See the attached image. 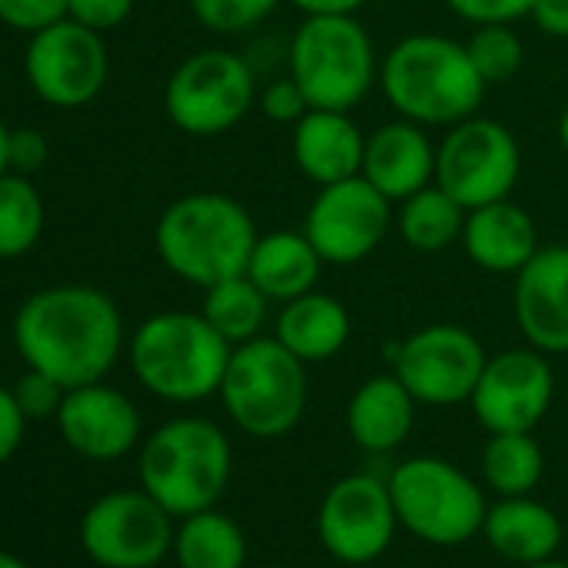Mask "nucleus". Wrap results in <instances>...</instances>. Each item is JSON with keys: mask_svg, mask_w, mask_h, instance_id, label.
Returning <instances> with one entry per match:
<instances>
[{"mask_svg": "<svg viewBox=\"0 0 568 568\" xmlns=\"http://www.w3.org/2000/svg\"><path fill=\"white\" fill-rule=\"evenodd\" d=\"M465 207L442 191L438 184H428L422 191H415L412 197H405L395 211V224L402 241L418 251V254H442L452 244L462 241V227H465Z\"/></svg>", "mask_w": 568, "mask_h": 568, "instance_id": "obj_26", "label": "nucleus"}, {"mask_svg": "<svg viewBox=\"0 0 568 568\" xmlns=\"http://www.w3.org/2000/svg\"><path fill=\"white\" fill-rule=\"evenodd\" d=\"M388 491L398 521L432 545H462L485 525L481 488L445 458H408L392 478Z\"/></svg>", "mask_w": 568, "mask_h": 568, "instance_id": "obj_8", "label": "nucleus"}, {"mask_svg": "<svg viewBox=\"0 0 568 568\" xmlns=\"http://www.w3.org/2000/svg\"><path fill=\"white\" fill-rule=\"evenodd\" d=\"M518 178L521 148L501 121L475 114L445 128L435 154V184L465 211L511 197Z\"/></svg>", "mask_w": 568, "mask_h": 568, "instance_id": "obj_10", "label": "nucleus"}, {"mask_svg": "<svg viewBox=\"0 0 568 568\" xmlns=\"http://www.w3.org/2000/svg\"><path fill=\"white\" fill-rule=\"evenodd\" d=\"M257 111L274 124L295 128L312 111V104H308L305 91L298 88V81L292 74H284V78H274V81L257 88Z\"/></svg>", "mask_w": 568, "mask_h": 568, "instance_id": "obj_33", "label": "nucleus"}, {"mask_svg": "<svg viewBox=\"0 0 568 568\" xmlns=\"http://www.w3.org/2000/svg\"><path fill=\"white\" fill-rule=\"evenodd\" d=\"M445 8L471 28L515 24L531 14L535 0H445Z\"/></svg>", "mask_w": 568, "mask_h": 568, "instance_id": "obj_36", "label": "nucleus"}, {"mask_svg": "<svg viewBox=\"0 0 568 568\" xmlns=\"http://www.w3.org/2000/svg\"><path fill=\"white\" fill-rule=\"evenodd\" d=\"M558 144H561V151H565V158H568V104H565V111H561V118H558Z\"/></svg>", "mask_w": 568, "mask_h": 568, "instance_id": "obj_43", "label": "nucleus"}, {"mask_svg": "<svg viewBox=\"0 0 568 568\" xmlns=\"http://www.w3.org/2000/svg\"><path fill=\"white\" fill-rule=\"evenodd\" d=\"M378 88L392 111L422 128H452L475 118L488 84L468 48L445 34H408L378 64Z\"/></svg>", "mask_w": 568, "mask_h": 568, "instance_id": "obj_2", "label": "nucleus"}, {"mask_svg": "<svg viewBox=\"0 0 568 568\" xmlns=\"http://www.w3.org/2000/svg\"><path fill=\"white\" fill-rule=\"evenodd\" d=\"M64 395H68V388L58 378H51V375H44L38 368H28L21 375V382L14 385V398H18V405H21V412L28 418H58Z\"/></svg>", "mask_w": 568, "mask_h": 568, "instance_id": "obj_34", "label": "nucleus"}, {"mask_svg": "<svg viewBox=\"0 0 568 568\" xmlns=\"http://www.w3.org/2000/svg\"><path fill=\"white\" fill-rule=\"evenodd\" d=\"M521 568H568V565H561V561H551V558H545V561H531V565H521Z\"/></svg>", "mask_w": 568, "mask_h": 568, "instance_id": "obj_45", "label": "nucleus"}, {"mask_svg": "<svg viewBox=\"0 0 568 568\" xmlns=\"http://www.w3.org/2000/svg\"><path fill=\"white\" fill-rule=\"evenodd\" d=\"M0 568H28L21 558H14L11 551H0Z\"/></svg>", "mask_w": 568, "mask_h": 568, "instance_id": "obj_44", "label": "nucleus"}, {"mask_svg": "<svg viewBox=\"0 0 568 568\" xmlns=\"http://www.w3.org/2000/svg\"><path fill=\"white\" fill-rule=\"evenodd\" d=\"M44 234V201L28 174H0V261L28 254Z\"/></svg>", "mask_w": 568, "mask_h": 568, "instance_id": "obj_30", "label": "nucleus"}, {"mask_svg": "<svg viewBox=\"0 0 568 568\" xmlns=\"http://www.w3.org/2000/svg\"><path fill=\"white\" fill-rule=\"evenodd\" d=\"M134 11V0H68V18L104 34L121 28Z\"/></svg>", "mask_w": 568, "mask_h": 568, "instance_id": "obj_37", "label": "nucleus"}, {"mask_svg": "<svg viewBox=\"0 0 568 568\" xmlns=\"http://www.w3.org/2000/svg\"><path fill=\"white\" fill-rule=\"evenodd\" d=\"M231 478V442L207 418H174L141 448V488L171 515L211 508Z\"/></svg>", "mask_w": 568, "mask_h": 568, "instance_id": "obj_6", "label": "nucleus"}, {"mask_svg": "<svg viewBox=\"0 0 568 568\" xmlns=\"http://www.w3.org/2000/svg\"><path fill=\"white\" fill-rule=\"evenodd\" d=\"M171 541V511L144 488L98 498L81 521V545L104 568H154Z\"/></svg>", "mask_w": 568, "mask_h": 568, "instance_id": "obj_14", "label": "nucleus"}, {"mask_svg": "<svg viewBox=\"0 0 568 568\" xmlns=\"http://www.w3.org/2000/svg\"><path fill=\"white\" fill-rule=\"evenodd\" d=\"M511 312L531 348L568 355V244L538 247V254L515 274Z\"/></svg>", "mask_w": 568, "mask_h": 568, "instance_id": "obj_17", "label": "nucleus"}, {"mask_svg": "<svg viewBox=\"0 0 568 568\" xmlns=\"http://www.w3.org/2000/svg\"><path fill=\"white\" fill-rule=\"evenodd\" d=\"M528 18L545 38L568 41V0H535Z\"/></svg>", "mask_w": 568, "mask_h": 568, "instance_id": "obj_40", "label": "nucleus"}, {"mask_svg": "<svg viewBox=\"0 0 568 568\" xmlns=\"http://www.w3.org/2000/svg\"><path fill=\"white\" fill-rule=\"evenodd\" d=\"M201 315L224 342L244 345V342L264 335V325L271 315V298L247 274H234V277H224V281L211 284V288H204Z\"/></svg>", "mask_w": 568, "mask_h": 568, "instance_id": "obj_27", "label": "nucleus"}, {"mask_svg": "<svg viewBox=\"0 0 568 568\" xmlns=\"http://www.w3.org/2000/svg\"><path fill=\"white\" fill-rule=\"evenodd\" d=\"M468 261L488 274H518L541 247L535 217L511 197L471 207L465 214L462 241Z\"/></svg>", "mask_w": 568, "mask_h": 568, "instance_id": "obj_20", "label": "nucleus"}, {"mask_svg": "<svg viewBox=\"0 0 568 568\" xmlns=\"http://www.w3.org/2000/svg\"><path fill=\"white\" fill-rule=\"evenodd\" d=\"M58 432L71 445V452L91 462H114L138 445L141 415L124 392L94 382L64 395Z\"/></svg>", "mask_w": 568, "mask_h": 568, "instance_id": "obj_18", "label": "nucleus"}, {"mask_svg": "<svg viewBox=\"0 0 568 568\" xmlns=\"http://www.w3.org/2000/svg\"><path fill=\"white\" fill-rule=\"evenodd\" d=\"M555 398V375L545 352L505 348L488 355L475 392L468 398L471 415L491 435L498 432H535V425L548 415Z\"/></svg>", "mask_w": 568, "mask_h": 568, "instance_id": "obj_15", "label": "nucleus"}, {"mask_svg": "<svg viewBox=\"0 0 568 568\" xmlns=\"http://www.w3.org/2000/svg\"><path fill=\"white\" fill-rule=\"evenodd\" d=\"M274 338L305 365L332 362L352 338V315L335 295L315 288L295 302L277 305Z\"/></svg>", "mask_w": 568, "mask_h": 568, "instance_id": "obj_23", "label": "nucleus"}, {"mask_svg": "<svg viewBox=\"0 0 568 568\" xmlns=\"http://www.w3.org/2000/svg\"><path fill=\"white\" fill-rule=\"evenodd\" d=\"M254 104L257 81L251 64L224 48L184 58L164 88V111L171 124L191 138H217L237 128Z\"/></svg>", "mask_w": 568, "mask_h": 568, "instance_id": "obj_9", "label": "nucleus"}, {"mask_svg": "<svg viewBox=\"0 0 568 568\" xmlns=\"http://www.w3.org/2000/svg\"><path fill=\"white\" fill-rule=\"evenodd\" d=\"M435 154L428 128L395 118L365 138L362 178L375 184L392 204H402L415 191L435 184Z\"/></svg>", "mask_w": 568, "mask_h": 568, "instance_id": "obj_19", "label": "nucleus"}, {"mask_svg": "<svg viewBox=\"0 0 568 568\" xmlns=\"http://www.w3.org/2000/svg\"><path fill=\"white\" fill-rule=\"evenodd\" d=\"M68 18V0H0V24L21 34H38Z\"/></svg>", "mask_w": 568, "mask_h": 568, "instance_id": "obj_35", "label": "nucleus"}, {"mask_svg": "<svg viewBox=\"0 0 568 568\" xmlns=\"http://www.w3.org/2000/svg\"><path fill=\"white\" fill-rule=\"evenodd\" d=\"M465 48H468V58H471V64L485 84L511 81L525 61V44L511 31V24H481L471 31Z\"/></svg>", "mask_w": 568, "mask_h": 568, "instance_id": "obj_31", "label": "nucleus"}, {"mask_svg": "<svg viewBox=\"0 0 568 568\" xmlns=\"http://www.w3.org/2000/svg\"><path fill=\"white\" fill-rule=\"evenodd\" d=\"M174 555L181 568H244L247 541L234 518L204 508L184 518L174 535Z\"/></svg>", "mask_w": 568, "mask_h": 568, "instance_id": "obj_28", "label": "nucleus"}, {"mask_svg": "<svg viewBox=\"0 0 568 568\" xmlns=\"http://www.w3.org/2000/svg\"><path fill=\"white\" fill-rule=\"evenodd\" d=\"M415 398L395 372L368 378L348 402V435L365 452L398 448L415 425Z\"/></svg>", "mask_w": 568, "mask_h": 568, "instance_id": "obj_24", "label": "nucleus"}, {"mask_svg": "<svg viewBox=\"0 0 568 568\" xmlns=\"http://www.w3.org/2000/svg\"><path fill=\"white\" fill-rule=\"evenodd\" d=\"M14 345L28 368L58 378L68 392L94 385L121 358V308L91 284L34 292L14 315Z\"/></svg>", "mask_w": 568, "mask_h": 568, "instance_id": "obj_1", "label": "nucleus"}, {"mask_svg": "<svg viewBox=\"0 0 568 568\" xmlns=\"http://www.w3.org/2000/svg\"><path fill=\"white\" fill-rule=\"evenodd\" d=\"M322 267L325 257L315 251L305 231H271L257 234L244 274L271 298V305H284L315 292Z\"/></svg>", "mask_w": 568, "mask_h": 568, "instance_id": "obj_22", "label": "nucleus"}, {"mask_svg": "<svg viewBox=\"0 0 568 568\" xmlns=\"http://www.w3.org/2000/svg\"><path fill=\"white\" fill-rule=\"evenodd\" d=\"M227 418L251 438H281L298 428L308 405V372L274 335L231 348L221 382Z\"/></svg>", "mask_w": 568, "mask_h": 568, "instance_id": "obj_5", "label": "nucleus"}, {"mask_svg": "<svg viewBox=\"0 0 568 568\" xmlns=\"http://www.w3.org/2000/svg\"><path fill=\"white\" fill-rule=\"evenodd\" d=\"M305 18H358L368 0H288Z\"/></svg>", "mask_w": 568, "mask_h": 568, "instance_id": "obj_41", "label": "nucleus"}, {"mask_svg": "<svg viewBox=\"0 0 568 568\" xmlns=\"http://www.w3.org/2000/svg\"><path fill=\"white\" fill-rule=\"evenodd\" d=\"M44 161H48V141L34 128H18L11 134V168L18 174H31L44 168Z\"/></svg>", "mask_w": 568, "mask_h": 568, "instance_id": "obj_39", "label": "nucleus"}, {"mask_svg": "<svg viewBox=\"0 0 568 568\" xmlns=\"http://www.w3.org/2000/svg\"><path fill=\"white\" fill-rule=\"evenodd\" d=\"M28 415L21 412L14 388H0V465H4L24 442Z\"/></svg>", "mask_w": 568, "mask_h": 568, "instance_id": "obj_38", "label": "nucleus"}, {"mask_svg": "<svg viewBox=\"0 0 568 568\" xmlns=\"http://www.w3.org/2000/svg\"><path fill=\"white\" fill-rule=\"evenodd\" d=\"M254 241L257 227L251 211L217 191H191L171 201L154 224V247L164 267L201 292L244 274Z\"/></svg>", "mask_w": 568, "mask_h": 568, "instance_id": "obj_3", "label": "nucleus"}, {"mask_svg": "<svg viewBox=\"0 0 568 568\" xmlns=\"http://www.w3.org/2000/svg\"><path fill=\"white\" fill-rule=\"evenodd\" d=\"M231 348L201 312H161L138 325L128 358L151 395L191 405L221 392Z\"/></svg>", "mask_w": 568, "mask_h": 568, "instance_id": "obj_4", "label": "nucleus"}, {"mask_svg": "<svg viewBox=\"0 0 568 568\" xmlns=\"http://www.w3.org/2000/svg\"><path fill=\"white\" fill-rule=\"evenodd\" d=\"M485 362L488 355L468 328L438 322L398 342L392 355V372L402 378L418 405L448 408L471 398Z\"/></svg>", "mask_w": 568, "mask_h": 568, "instance_id": "obj_11", "label": "nucleus"}, {"mask_svg": "<svg viewBox=\"0 0 568 568\" xmlns=\"http://www.w3.org/2000/svg\"><path fill=\"white\" fill-rule=\"evenodd\" d=\"M541 448L531 432H498L481 452V471L498 495H528L541 478Z\"/></svg>", "mask_w": 568, "mask_h": 568, "instance_id": "obj_29", "label": "nucleus"}, {"mask_svg": "<svg viewBox=\"0 0 568 568\" xmlns=\"http://www.w3.org/2000/svg\"><path fill=\"white\" fill-rule=\"evenodd\" d=\"M392 224L395 204L358 174L318 187L305 211L302 231L325 257V264H358L382 247Z\"/></svg>", "mask_w": 568, "mask_h": 568, "instance_id": "obj_13", "label": "nucleus"}, {"mask_svg": "<svg viewBox=\"0 0 568 568\" xmlns=\"http://www.w3.org/2000/svg\"><path fill=\"white\" fill-rule=\"evenodd\" d=\"M11 128L4 124V118H0V174L11 171Z\"/></svg>", "mask_w": 568, "mask_h": 568, "instance_id": "obj_42", "label": "nucleus"}, {"mask_svg": "<svg viewBox=\"0 0 568 568\" xmlns=\"http://www.w3.org/2000/svg\"><path fill=\"white\" fill-rule=\"evenodd\" d=\"M378 64L358 18H305L288 48V74L322 111H355L372 94Z\"/></svg>", "mask_w": 568, "mask_h": 568, "instance_id": "obj_7", "label": "nucleus"}, {"mask_svg": "<svg viewBox=\"0 0 568 568\" xmlns=\"http://www.w3.org/2000/svg\"><path fill=\"white\" fill-rule=\"evenodd\" d=\"M108 48L98 31L64 18L31 34L24 74L31 91L51 108H84L108 84Z\"/></svg>", "mask_w": 568, "mask_h": 568, "instance_id": "obj_12", "label": "nucleus"}, {"mask_svg": "<svg viewBox=\"0 0 568 568\" xmlns=\"http://www.w3.org/2000/svg\"><path fill=\"white\" fill-rule=\"evenodd\" d=\"M398 525L388 481L348 475L332 485L318 511V538L328 555L348 565H368L385 555Z\"/></svg>", "mask_w": 568, "mask_h": 568, "instance_id": "obj_16", "label": "nucleus"}, {"mask_svg": "<svg viewBox=\"0 0 568 568\" xmlns=\"http://www.w3.org/2000/svg\"><path fill=\"white\" fill-rule=\"evenodd\" d=\"M565 405H568V378H565Z\"/></svg>", "mask_w": 568, "mask_h": 568, "instance_id": "obj_46", "label": "nucleus"}, {"mask_svg": "<svg viewBox=\"0 0 568 568\" xmlns=\"http://www.w3.org/2000/svg\"><path fill=\"white\" fill-rule=\"evenodd\" d=\"M187 4L204 31L217 38H237L261 28L284 0H187Z\"/></svg>", "mask_w": 568, "mask_h": 568, "instance_id": "obj_32", "label": "nucleus"}, {"mask_svg": "<svg viewBox=\"0 0 568 568\" xmlns=\"http://www.w3.org/2000/svg\"><path fill=\"white\" fill-rule=\"evenodd\" d=\"M365 138L368 134L355 124L352 111L312 108L292 128L295 168L318 187L358 178L365 161Z\"/></svg>", "mask_w": 568, "mask_h": 568, "instance_id": "obj_21", "label": "nucleus"}, {"mask_svg": "<svg viewBox=\"0 0 568 568\" xmlns=\"http://www.w3.org/2000/svg\"><path fill=\"white\" fill-rule=\"evenodd\" d=\"M485 538L488 545L518 565L545 561L558 551L561 545V521L551 508L541 501H531L525 495L501 498L495 508L485 515Z\"/></svg>", "mask_w": 568, "mask_h": 568, "instance_id": "obj_25", "label": "nucleus"}]
</instances>
